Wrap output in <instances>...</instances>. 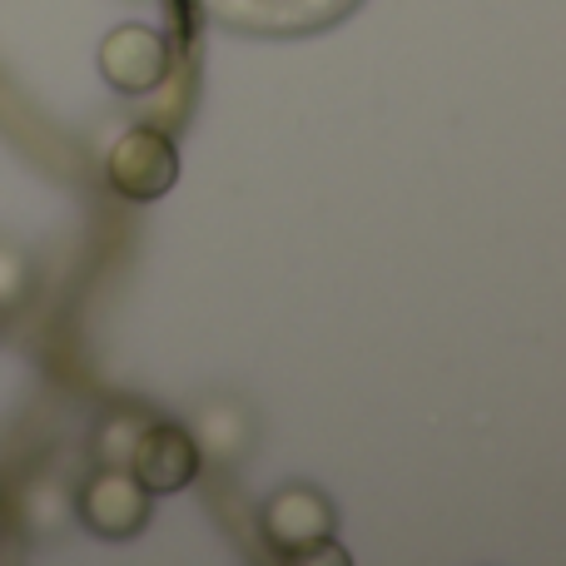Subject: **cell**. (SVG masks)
Segmentation results:
<instances>
[{"label":"cell","instance_id":"obj_5","mask_svg":"<svg viewBox=\"0 0 566 566\" xmlns=\"http://www.w3.org/2000/svg\"><path fill=\"white\" fill-rule=\"evenodd\" d=\"M205 458H199V442L185 422H145L135 442V458H129V472L135 482L149 492V497H175L189 482L199 478Z\"/></svg>","mask_w":566,"mask_h":566},{"label":"cell","instance_id":"obj_3","mask_svg":"<svg viewBox=\"0 0 566 566\" xmlns=\"http://www.w3.org/2000/svg\"><path fill=\"white\" fill-rule=\"evenodd\" d=\"M155 497L135 482L129 468H95L75 488V517L85 522V532H95L99 542H129L149 527Z\"/></svg>","mask_w":566,"mask_h":566},{"label":"cell","instance_id":"obj_7","mask_svg":"<svg viewBox=\"0 0 566 566\" xmlns=\"http://www.w3.org/2000/svg\"><path fill=\"white\" fill-rule=\"evenodd\" d=\"M139 432H145V418H139V412H109V418L95 428V438H90L95 468H129Z\"/></svg>","mask_w":566,"mask_h":566},{"label":"cell","instance_id":"obj_8","mask_svg":"<svg viewBox=\"0 0 566 566\" xmlns=\"http://www.w3.org/2000/svg\"><path fill=\"white\" fill-rule=\"evenodd\" d=\"M70 512H75V492H70L65 482H55V478L30 482L25 502H20V517H25L30 532H55Z\"/></svg>","mask_w":566,"mask_h":566},{"label":"cell","instance_id":"obj_2","mask_svg":"<svg viewBox=\"0 0 566 566\" xmlns=\"http://www.w3.org/2000/svg\"><path fill=\"white\" fill-rule=\"evenodd\" d=\"M105 179L119 199L129 205H155L179 185V149L165 129L155 125H129L125 135L109 145Z\"/></svg>","mask_w":566,"mask_h":566},{"label":"cell","instance_id":"obj_6","mask_svg":"<svg viewBox=\"0 0 566 566\" xmlns=\"http://www.w3.org/2000/svg\"><path fill=\"white\" fill-rule=\"evenodd\" d=\"M195 442H199V458L209 462H239L249 448H254V412L234 398H214L195 412Z\"/></svg>","mask_w":566,"mask_h":566},{"label":"cell","instance_id":"obj_1","mask_svg":"<svg viewBox=\"0 0 566 566\" xmlns=\"http://www.w3.org/2000/svg\"><path fill=\"white\" fill-rule=\"evenodd\" d=\"M259 537L279 562H303L313 547L338 537V507H333L328 492L293 482L259 507Z\"/></svg>","mask_w":566,"mask_h":566},{"label":"cell","instance_id":"obj_9","mask_svg":"<svg viewBox=\"0 0 566 566\" xmlns=\"http://www.w3.org/2000/svg\"><path fill=\"white\" fill-rule=\"evenodd\" d=\"M30 289H35V264H30V254L15 244H0V313L25 308Z\"/></svg>","mask_w":566,"mask_h":566},{"label":"cell","instance_id":"obj_4","mask_svg":"<svg viewBox=\"0 0 566 566\" xmlns=\"http://www.w3.org/2000/svg\"><path fill=\"white\" fill-rule=\"evenodd\" d=\"M95 60L109 90L149 95V90H159L169 80V35L155 25H139V20H125V25L105 30Z\"/></svg>","mask_w":566,"mask_h":566}]
</instances>
